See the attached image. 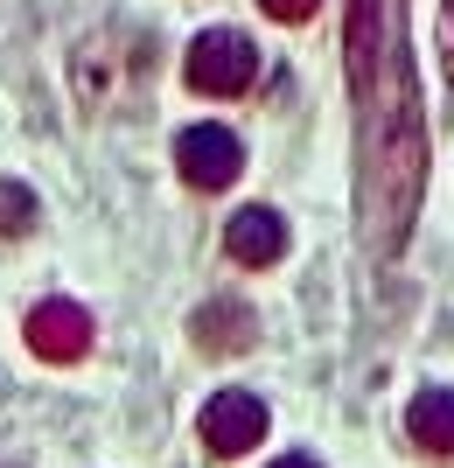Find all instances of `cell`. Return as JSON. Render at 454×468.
I'll list each match as a JSON object with an SVG mask.
<instances>
[{"mask_svg":"<svg viewBox=\"0 0 454 468\" xmlns=\"http://www.w3.org/2000/svg\"><path fill=\"white\" fill-rule=\"evenodd\" d=\"M343 63L356 98V231L377 259H398L427 196V105L406 49V0H350Z\"/></svg>","mask_w":454,"mask_h":468,"instance_id":"obj_1","label":"cell"},{"mask_svg":"<svg viewBox=\"0 0 454 468\" xmlns=\"http://www.w3.org/2000/svg\"><path fill=\"white\" fill-rule=\"evenodd\" d=\"M266 427H273V412H266V399L259 391H217L210 406H203V448L217 454V462H238V454H252L259 441H266Z\"/></svg>","mask_w":454,"mask_h":468,"instance_id":"obj_4","label":"cell"},{"mask_svg":"<svg viewBox=\"0 0 454 468\" xmlns=\"http://www.w3.org/2000/svg\"><path fill=\"white\" fill-rule=\"evenodd\" d=\"M440 63H448V84H454V0H440Z\"/></svg>","mask_w":454,"mask_h":468,"instance_id":"obj_12","label":"cell"},{"mask_svg":"<svg viewBox=\"0 0 454 468\" xmlns=\"http://www.w3.org/2000/svg\"><path fill=\"white\" fill-rule=\"evenodd\" d=\"M36 231V196L28 182H0V238H28Z\"/></svg>","mask_w":454,"mask_h":468,"instance_id":"obj_10","label":"cell"},{"mask_svg":"<svg viewBox=\"0 0 454 468\" xmlns=\"http://www.w3.org/2000/svg\"><path fill=\"white\" fill-rule=\"evenodd\" d=\"M273 468H322V462H308V454H280Z\"/></svg>","mask_w":454,"mask_h":468,"instance_id":"obj_13","label":"cell"},{"mask_svg":"<svg viewBox=\"0 0 454 468\" xmlns=\"http://www.w3.org/2000/svg\"><path fill=\"white\" fill-rule=\"evenodd\" d=\"M91 314L78 308V301H36L28 308V350L42 356V364H78V356H91Z\"/></svg>","mask_w":454,"mask_h":468,"instance_id":"obj_6","label":"cell"},{"mask_svg":"<svg viewBox=\"0 0 454 468\" xmlns=\"http://www.w3.org/2000/svg\"><path fill=\"white\" fill-rule=\"evenodd\" d=\"M406 433H413V448H427V454H454V391L427 385L413 406H406Z\"/></svg>","mask_w":454,"mask_h":468,"instance_id":"obj_9","label":"cell"},{"mask_svg":"<svg viewBox=\"0 0 454 468\" xmlns=\"http://www.w3.org/2000/svg\"><path fill=\"white\" fill-rule=\"evenodd\" d=\"M189 335H196L203 356H238L259 343V314L245 308V301H203L196 314H189Z\"/></svg>","mask_w":454,"mask_h":468,"instance_id":"obj_8","label":"cell"},{"mask_svg":"<svg viewBox=\"0 0 454 468\" xmlns=\"http://www.w3.org/2000/svg\"><path fill=\"white\" fill-rule=\"evenodd\" d=\"M175 168L189 189H231L238 168H245V147H238L231 126L203 119V126H182L175 133Z\"/></svg>","mask_w":454,"mask_h":468,"instance_id":"obj_5","label":"cell"},{"mask_svg":"<svg viewBox=\"0 0 454 468\" xmlns=\"http://www.w3.org/2000/svg\"><path fill=\"white\" fill-rule=\"evenodd\" d=\"M147 78H154V36L147 28H99L70 57V84L91 112H126L133 98H147Z\"/></svg>","mask_w":454,"mask_h":468,"instance_id":"obj_2","label":"cell"},{"mask_svg":"<svg viewBox=\"0 0 454 468\" xmlns=\"http://www.w3.org/2000/svg\"><path fill=\"white\" fill-rule=\"evenodd\" d=\"M182 78H189V91H203V98H245L252 78H259L252 36H238V28H203V36L189 42V57H182Z\"/></svg>","mask_w":454,"mask_h":468,"instance_id":"obj_3","label":"cell"},{"mask_svg":"<svg viewBox=\"0 0 454 468\" xmlns=\"http://www.w3.org/2000/svg\"><path fill=\"white\" fill-rule=\"evenodd\" d=\"M259 7H266L273 21H315L322 15V0H259Z\"/></svg>","mask_w":454,"mask_h":468,"instance_id":"obj_11","label":"cell"},{"mask_svg":"<svg viewBox=\"0 0 454 468\" xmlns=\"http://www.w3.org/2000/svg\"><path fill=\"white\" fill-rule=\"evenodd\" d=\"M224 252L238 259V266H280L287 259V217L266 210V203H252V210H238L231 224H224Z\"/></svg>","mask_w":454,"mask_h":468,"instance_id":"obj_7","label":"cell"}]
</instances>
